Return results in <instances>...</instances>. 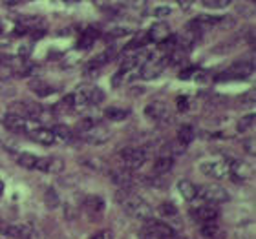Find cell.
Instances as JSON below:
<instances>
[{"instance_id":"7bdbcfd3","label":"cell","mask_w":256,"mask_h":239,"mask_svg":"<svg viewBox=\"0 0 256 239\" xmlns=\"http://www.w3.org/2000/svg\"><path fill=\"white\" fill-rule=\"evenodd\" d=\"M178 108H180V112H187V108H188V99L185 95L182 97H178Z\"/></svg>"},{"instance_id":"f6af8a7d","label":"cell","mask_w":256,"mask_h":239,"mask_svg":"<svg viewBox=\"0 0 256 239\" xmlns=\"http://www.w3.org/2000/svg\"><path fill=\"white\" fill-rule=\"evenodd\" d=\"M192 2H194V0H180V5H182L183 11H188V9H190Z\"/></svg>"},{"instance_id":"bcb514c9","label":"cell","mask_w":256,"mask_h":239,"mask_svg":"<svg viewBox=\"0 0 256 239\" xmlns=\"http://www.w3.org/2000/svg\"><path fill=\"white\" fill-rule=\"evenodd\" d=\"M4 4H10V5H15V4H18V2H22V0H2Z\"/></svg>"},{"instance_id":"7402d4cb","label":"cell","mask_w":256,"mask_h":239,"mask_svg":"<svg viewBox=\"0 0 256 239\" xmlns=\"http://www.w3.org/2000/svg\"><path fill=\"white\" fill-rule=\"evenodd\" d=\"M185 150H187V146L180 143L178 139H174V141H168L166 144H163L161 155H168V157H172V159H176V157L185 154Z\"/></svg>"},{"instance_id":"60d3db41","label":"cell","mask_w":256,"mask_h":239,"mask_svg":"<svg viewBox=\"0 0 256 239\" xmlns=\"http://www.w3.org/2000/svg\"><path fill=\"white\" fill-rule=\"evenodd\" d=\"M196 71H198L196 66H190V68H187V69H183V71H180V79H183V80L192 79V77H194V73H196Z\"/></svg>"},{"instance_id":"f546056e","label":"cell","mask_w":256,"mask_h":239,"mask_svg":"<svg viewBox=\"0 0 256 239\" xmlns=\"http://www.w3.org/2000/svg\"><path fill=\"white\" fill-rule=\"evenodd\" d=\"M148 42H150L148 35H146V33H141V35L134 37L132 40L124 46V53H128V51H138V49H143Z\"/></svg>"},{"instance_id":"cb8c5ba5","label":"cell","mask_w":256,"mask_h":239,"mask_svg":"<svg viewBox=\"0 0 256 239\" xmlns=\"http://www.w3.org/2000/svg\"><path fill=\"white\" fill-rule=\"evenodd\" d=\"M104 119L106 121H112V122H119V121H124V119L130 115V110L126 108H119V106H110L104 110Z\"/></svg>"},{"instance_id":"8992f818","label":"cell","mask_w":256,"mask_h":239,"mask_svg":"<svg viewBox=\"0 0 256 239\" xmlns=\"http://www.w3.org/2000/svg\"><path fill=\"white\" fill-rule=\"evenodd\" d=\"M196 199H202L203 203L216 207V205H222V203L229 201V192L220 185H205L198 188Z\"/></svg>"},{"instance_id":"603a6c76","label":"cell","mask_w":256,"mask_h":239,"mask_svg":"<svg viewBox=\"0 0 256 239\" xmlns=\"http://www.w3.org/2000/svg\"><path fill=\"white\" fill-rule=\"evenodd\" d=\"M178 192L182 194L185 201H194L198 196V186L194 183H190L188 179H182L178 183Z\"/></svg>"},{"instance_id":"4316f807","label":"cell","mask_w":256,"mask_h":239,"mask_svg":"<svg viewBox=\"0 0 256 239\" xmlns=\"http://www.w3.org/2000/svg\"><path fill=\"white\" fill-rule=\"evenodd\" d=\"M38 155L30 154V152H20L16 155V165L26 168V170H35V165H37Z\"/></svg>"},{"instance_id":"d6a6232c","label":"cell","mask_w":256,"mask_h":239,"mask_svg":"<svg viewBox=\"0 0 256 239\" xmlns=\"http://www.w3.org/2000/svg\"><path fill=\"white\" fill-rule=\"evenodd\" d=\"M44 203H46V207L50 210H55V208L60 207V197L59 194L54 190V188H48V190L44 192Z\"/></svg>"},{"instance_id":"484cf974","label":"cell","mask_w":256,"mask_h":239,"mask_svg":"<svg viewBox=\"0 0 256 239\" xmlns=\"http://www.w3.org/2000/svg\"><path fill=\"white\" fill-rule=\"evenodd\" d=\"M158 212H160V216L163 218V221H174V219H178V216H180L176 205L170 201L161 203L160 208H158Z\"/></svg>"},{"instance_id":"30bf717a","label":"cell","mask_w":256,"mask_h":239,"mask_svg":"<svg viewBox=\"0 0 256 239\" xmlns=\"http://www.w3.org/2000/svg\"><path fill=\"white\" fill-rule=\"evenodd\" d=\"M144 115L156 124H168L172 121L170 110L166 108V104H163L160 101H152L150 104H146L144 106Z\"/></svg>"},{"instance_id":"44dd1931","label":"cell","mask_w":256,"mask_h":239,"mask_svg":"<svg viewBox=\"0 0 256 239\" xmlns=\"http://www.w3.org/2000/svg\"><path fill=\"white\" fill-rule=\"evenodd\" d=\"M30 90L38 97H48L52 93H55V88L52 84H48L42 79H32L30 80Z\"/></svg>"},{"instance_id":"e575fe53","label":"cell","mask_w":256,"mask_h":239,"mask_svg":"<svg viewBox=\"0 0 256 239\" xmlns=\"http://www.w3.org/2000/svg\"><path fill=\"white\" fill-rule=\"evenodd\" d=\"M60 112H75V101H74V93H68L66 97H62V101L59 102Z\"/></svg>"},{"instance_id":"f35d334b","label":"cell","mask_w":256,"mask_h":239,"mask_svg":"<svg viewBox=\"0 0 256 239\" xmlns=\"http://www.w3.org/2000/svg\"><path fill=\"white\" fill-rule=\"evenodd\" d=\"M64 216H66V219H75V218H79V210H77V207H74L72 203H66V205H64Z\"/></svg>"},{"instance_id":"d590c367","label":"cell","mask_w":256,"mask_h":239,"mask_svg":"<svg viewBox=\"0 0 256 239\" xmlns=\"http://www.w3.org/2000/svg\"><path fill=\"white\" fill-rule=\"evenodd\" d=\"M132 33V29L126 26H118L114 27V29H110V31L106 33L108 38H119V37H126V35H130Z\"/></svg>"},{"instance_id":"83f0119b","label":"cell","mask_w":256,"mask_h":239,"mask_svg":"<svg viewBox=\"0 0 256 239\" xmlns=\"http://www.w3.org/2000/svg\"><path fill=\"white\" fill-rule=\"evenodd\" d=\"M200 232H202V236H205V238H208V239H220V236L224 234V232L220 230V227H218V221L202 223V225H200Z\"/></svg>"},{"instance_id":"3957f363","label":"cell","mask_w":256,"mask_h":239,"mask_svg":"<svg viewBox=\"0 0 256 239\" xmlns=\"http://www.w3.org/2000/svg\"><path fill=\"white\" fill-rule=\"evenodd\" d=\"M166 66H168V55H163L160 51L154 55H148V59L139 66V77L144 80L158 79L165 71Z\"/></svg>"},{"instance_id":"ab89813d","label":"cell","mask_w":256,"mask_h":239,"mask_svg":"<svg viewBox=\"0 0 256 239\" xmlns=\"http://www.w3.org/2000/svg\"><path fill=\"white\" fill-rule=\"evenodd\" d=\"M88 239H114V232L112 230H97L90 236Z\"/></svg>"},{"instance_id":"52a82bcc","label":"cell","mask_w":256,"mask_h":239,"mask_svg":"<svg viewBox=\"0 0 256 239\" xmlns=\"http://www.w3.org/2000/svg\"><path fill=\"white\" fill-rule=\"evenodd\" d=\"M200 170L203 176L212 177V179H227L229 177V157L203 161L200 163Z\"/></svg>"},{"instance_id":"9c48e42d","label":"cell","mask_w":256,"mask_h":239,"mask_svg":"<svg viewBox=\"0 0 256 239\" xmlns=\"http://www.w3.org/2000/svg\"><path fill=\"white\" fill-rule=\"evenodd\" d=\"M38 122L33 121V119L22 117V115H16V113H8L4 117V126L13 133H20V135H28V132L32 130L33 126H37Z\"/></svg>"},{"instance_id":"8fae6325","label":"cell","mask_w":256,"mask_h":239,"mask_svg":"<svg viewBox=\"0 0 256 239\" xmlns=\"http://www.w3.org/2000/svg\"><path fill=\"white\" fill-rule=\"evenodd\" d=\"M146 234L152 236L154 239H178L176 230L172 229L170 225L154 218L146 221Z\"/></svg>"},{"instance_id":"4fadbf2b","label":"cell","mask_w":256,"mask_h":239,"mask_svg":"<svg viewBox=\"0 0 256 239\" xmlns=\"http://www.w3.org/2000/svg\"><path fill=\"white\" fill-rule=\"evenodd\" d=\"M254 174L251 165H247L244 161L238 159H229V177L234 181H249Z\"/></svg>"},{"instance_id":"c3c4849f","label":"cell","mask_w":256,"mask_h":239,"mask_svg":"<svg viewBox=\"0 0 256 239\" xmlns=\"http://www.w3.org/2000/svg\"><path fill=\"white\" fill-rule=\"evenodd\" d=\"M4 29H6V27H4V24H2V22H0V35H4Z\"/></svg>"},{"instance_id":"ba28073f","label":"cell","mask_w":256,"mask_h":239,"mask_svg":"<svg viewBox=\"0 0 256 239\" xmlns=\"http://www.w3.org/2000/svg\"><path fill=\"white\" fill-rule=\"evenodd\" d=\"M80 137H82L84 143L94 144V146H99V144H104L106 141H110V137H112V130H110V128L101 126L99 122H96L94 126L82 130V132H80Z\"/></svg>"},{"instance_id":"f1b7e54d","label":"cell","mask_w":256,"mask_h":239,"mask_svg":"<svg viewBox=\"0 0 256 239\" xmlns=\"http://www.w3.org/2000/svg\"><path fill=\"white\" fill-rule=\"evenodd\" d=\"M96 40H97V31H96V29H86V31L79 37V40H77V48H79V49H88V48H92V46L96 44Z\"/></svg>"},{"instance_id":"1f68e13d","label":"cell","mask_w":256,"mask_h":239,"mask_svg":"<svg viewBox=\"0 0 256 239\" xmlns=\"http://www.w3.org/2000/svg\"><path fill=\"white\" fill-rule=\"evenodd\" d=\"M174 7L172 5H154V7H148L146 9V16H152V18H166V16L172 15Z\"/></svg>"},{"instance_id":"4dcf8cb0","label":"cell","mask_w":256,"mask_h":239,"mask_svg":"<svg viewBox=\"0 0 256 239\" xmlns=\"http://www.w3.org/2000/svg\"><path fill=\"white\" fill-rule=\"evenodd\" d=\"M194 135H196V132H194V128L190 126V124H183V126H180V130H178V141L182 144H185V146H188V144L194 141Z\"/></svg>"},{"instance_id":"836d02e7","label":"cell","mask_w":256,"mask_h":239,"mask_svg":"<svg viewBox=\"0 0 256 239\" xmlns=\"http://www.w3.org/2000/svg\"><path fill=\"white\" fill-rule=\"evenodd\" d=\"M254 126V113H249V115H244L242 119H238L236 122V132H249L251 128Z\"/></svg>"},{"instance_id":"ee69618b","label":"cell","mask_w":256,"mask_h":239,"mask_svg":"<svg viewBox=\"0 0 256 239\" xmlns=\"http://www.w3.org/2000/svg\"><path fill=\"white\" fill-rule=\"evenodd\" d=\"M244 148L247 150L249 155H254V139H247L246 143H244Z\"/></svg>"},{"instance_id":"d4e9b609","label":"cell","mask_w":256,"mask_h":239,"mask_svg":"<svg viewBox=\"0 0 256 239\" xmlns=\"http://www.w3.org/2000/svg\"><path fill=\"white\" fill-rule=\"evenodd\" d=\"M52 130H54V135H55V143H60V144L72 143V139H74V132H72L68 126H64V124H57V126H54Z\"/></svg>"},{"instance_id":"ffe728a7","label":"cell","mask_w":256,"mask_h":239,"mask_svg":"<svg viewBox=\"0 0 256 239\" xmlns=\"http://www.w3.org/2000/svg\"><path fill=\"white\" fill-rule=\"evenodd\" d=\"M172 168H174V159H172V157H168V155H160V157L154 161L152 174H158V176H166Z\"/></svg>"},{"instance_id":"7c38bea8","label":"cell","mask_w":256,"mask_h":239,"mask_svg":"<svg viewBox=\"0 0 256 239\" xmlns=\"http://www.w3.org/2000/svg\"><path fill=\"white\" fill-rule=\"evenodd\" d=\"M35 170L44 172V174H62L64 172V161L60 157H38L37 165H35Z\"/></svg>"},{"instance_id":"7dc6e473","label":"cell","mask_w":256,"mask_h":239,"mask_svg":"<svg viewBox=\"0 0 256 239\" xmlns=\"http://www.w3.org/2000/svg\"><path fill=\"white\" fill-rule=\"evenodd\" d=\"M2 194H4V183L0 181V196H2Z\"/></svg>"},{"instance_id":"e0dca14e","label":"cell","mask_w":256,"mask_h":239,"mask_svg":"<svg viewBox=\"0 0 256 239\" xmlns=\"http://www.w3.org/2000/svg\"><path fill=\"white\" fill-rule=\"evenodd\" d=\"M82 207H84L86 214L92 216V218H99L102 212H104V199L101 196H86L82 199Z\"/></svg>"},{"instance_id":"d6986e66","label":"cell","mask_w":256,"mask_h":239,"mask_svg":"<svg viewBox=\"0 0 256 239\" xmlns=\"http://www.w3.org/2000/svg\"><path fill=\"white\" fill-rule=\"evenodd\" d=\"M110 177L119 188H132L134 185V176H132V170H126V168H118V170L110 172Z\"/></svg>"},{"instance_id":"7a4b0ae2","label":"cell","mask_w":256,"mask_h":239,"mask_svg":"<svg viewBox=\"0 0 256 239\" xmlns=\"http://www.w3.org/2000/svg\"><path fill=\"white\" fill-rule=\"evenodd\" d=\"M102 99H104V93H102V90H99L97 86L82 84V86H79L77 91L74 93L75 110H77V112H82L86 108L97 106L99 102H102Z\"/></svg>"},{"instance_id":"6da1fadb","label":"cell","mask_w":256,"mask_h":239,"mask_svg":"<svg viewBox=\"0 0 256 239\" xmlns=\"http://www.w3.org/2000/svg\"><path fill=\"white\" fill-rule=\"evenodd\" d=\"M116 201L121 205V207L126 210L132 218L139 219V221H148L152 219V208L143 197H139L138 194L130 192L128 188H119L118 194H116Z\"/></svg>"},{"instance_id":"277c9868","label":"cell","mask_w":256,"mask_h":239,"mask_svg":"<svg viewBox=\"0 0 256 239\" xmlns=\"http://www.w3.org/2000/svg\"><path fill=\"white\" fill-rule=\"evenodd\" d=\"M2 234L10 236L13 239H46L44 232L37 225L32 223H18V225H4Z\"/></svg>"},{"instance_id":"681fc988","label":"cell","mask_w":256,"mask_h":239,"mask_svg":"<svg viewBox=\"0 0 256 239\" xmlns=\"http://www.w3.org/2000/svg\"><path fill=\"white\" fill-rule=\"evenodd\" d=\"M2 227H4V223H2V221H0V232H2Z\"/></svg>"},{"instance_id":"2e32d148","label":"cell","mask_w":256,"mask_h":239,"mask_svg":"<svg viewBox=\"0 0 256 239\" xmlns=\"http://www.w3.org/2000/svg\"><path fill=\"white\" fill-rule=\"evenodd\" d=\"M254 71V66H252L251 62H236L232 64L225 73H222L218 77L220 80L224 79H246V77H249V75Z\"/></svg>"},{"instance_id":"5bb4252c","label":"cell","mask_w":256,"mask_h":239,"mask_svg":"<svg viewBox=\"0 0 256 239\" xmlns=\"http://www.w3.org/2000/svg\"><path fill=\"white\" fill-rule=\"evenodd\" d=\"M28 137L35 141V143L42 144V146H52L55 144V135H54V130L52 128H46V126H33L30 132H28Z\"/></svg>"},{"instance_id":"74e56055","label":"cell","mask_w":256,"mask_h":239,"mask_svg":"<svg viewBox=\"0 0 256 239\" xmlns=\"http://www.w3.org/2000/svg\"><path fill=\"white\" fill-rule=\"evenodd\" d=\"M205 7H227L232 0H200Z\"/></svg>"},{"instance_id":"b9f144b4","label":"cell","mask_w":256,"mask_h":239,"mask_svg":"<svg viewBox=\"0 0 256 239\" xmlns=\"http://www.w3.org/2000/svg\"><path fill=\"white\" fill-rule=\"evenodd\" d=\"M13 69L8 68V66H4V64H0V80H6L10 79V77H13Z\"/></svg>"},{"instance_id":"9a60e30c","label":"cell","mask_w":256,"mask_h":239,"mask_svg":"<svg viewBox=\"0 0 256 239\" xmlns=\"http://www.w3.org/2000/svg\"><path fill=\"white\" fill-rule=\"evenodd\" d=\"M190 216L194 221H198V223L202 225V223H210V221H218L220 212L214 205H202V207L190 210Z\"/></svg>"},{"instance_id":"ac0fdd59","label":"cell","mask_w":256,"mask_h":239,"mask_svg":"<svg viewBox=\"0 0 256 239\" xmlns=\"http://www.w3.org/2000/svg\"><path fill=\"white\" fill-rule=\"evenodd\" d=\"M146 35H148L150 42L160 44L161 40H165L168 35H172L170 26H168L166 22H156V24H152V26H150V29L146 31Z\"/></svg>"},{"instance_id":"8d00e7d4","label":"cell","mask_w":256,"mask_h":239,"mask_svg":"<svg viewBox=\"0 0 256 239\" xmlns=\"http://www.w3.org/2000/svg\"><path fill=\"white\" fill-rule=\"evenodd\" d=\"M146 181H148V185L154 186V188H166V186H168L165 176H158V174H152Z\"/></svg>"},{"instance_id":"5b68a950","label":"cell","mask_w":256,"mask_h":239,"mask_svg":"<svg viewBox=\"0 0 256 239\" xmlns=\"http://www.w3.org/2000/svg\"><path fill=\"white\" fill-rule=\"evenodd\" d=\"M118 157H119V161H121L123 168L136 172L146 163L148 154H146V150L144 148H139V146H128V148H123L121 152H119Z\"/></svg>"}]
</instances>
